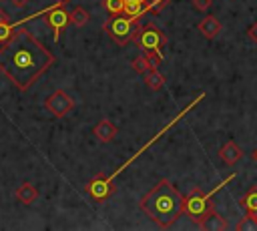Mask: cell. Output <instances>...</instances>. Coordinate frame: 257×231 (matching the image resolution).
<instances>
[{
  "label": "cell",
  "instance_id": "obj_1",
  "mask_svg": "<svg viewBox=\"0 0 257 231\" xmlns=\"http://www.w3.org/2000/svg\"><path fill=\"white\" fill-rule=\"evenodd\" d=\"M56 56L24 26L0 44V72L18 88L28 90L52 64Z\"/></svg>",
  "mask_w": 257,
  "mask_h": 231
},
{
  "label": "cell",
  "instance_id": "obj_16",
  "mask_svg": "<svg viewBox=\"0 0 257 231\" xmlns=\"http://www.w3.org/2000/svg\"><path fill=\"white\" fill-rule=\"evenodd\" d=\"M16 26H18V24H12V20L8 18V14L0 8V44L12 36V32H14Z\"/></svg>",
  "mask_w": 257,
  "mask_h": 231
},
{
  "label": "cell",
  "instance_id": "obj_10",
  "mask_svg": "<svg viewBox=\"0 0 257 231\" xmlns=\"http://www.w3.org/2000/svg\"><path fill=\"white\" fill-rule=\"evenodd\" d=\"M92 135H94L100 143H110V141L116 137V127H114L108 119H100V121L94 125Z\"/></svg>",
  "mask_w": 257,
  "mask_h": 231
},
{
  "label": "cell",
  "instance_id": "obj_22",
  "mask_svg": "<svg viewBox=\"0 0 257 231\" xmlns=\"http://www.w3.org/2000/svg\"><path fill=\"white\" fill-rule=\"evenodd\" d=\"M247 36H249V38H251V40L257 44V20H255V22H253V24L247 28Z\"/></svg>",
  "mask_w": 257,
  "mask_h": 231
},
{
  "label": "cell",
  "instance_id": "obj_11",
  "mask_svg": "<svg viewBox=\"0 0 257 231\" xmlns=\"http://www.w3.org/2000/svg\"><path fill=\"white\" fill-rule=\"evenodd\" d=\"M221 22L217 16H205L201 22H199V32L205 36V38H217V34L221 32Z\"/></svg>",
  "mask_w": 257,
  "mask_h": 231
},
{
  "label": "cell",
  "instance_id": "obj_6",
  "mask_svg": "<svg viewBox=\"0 0 257 231\" xmlns=\"http://www.w3.org/2000/svg\"><path fill=\"white\" fill-rule=\"evenodd\" d=\"M135 40L143 50H155L161 56H163V46L169 42L167 34L155 24H143Z\"/></svg>",
  "mask_w": 257,
  "mask_h": 231
},
{
  "label": "cell",
  "instance_id": "obj_15",
  "mask_svg": "<svg viewBox=\"0 0 257 231\" xmlns=\"http://www.w3.org/2000/svg\"><path fill=\"white\" fill-rule=\"evenodd\" d=\"M241 207L247 211V213H257V185L251 187L241 199H239Z\"/></svg>",
  "mask_w": 257,
  "mask_h": 231
},
{
  "label": "cell",
  "instance_id": "obj_5",
  "mask_svg": "<svg viewBox=\"0 0 257 231\" xmlns=\"http://www.w3.org/2000/svg\"><path fill=\"white\" fill-rule=\"evenodd\" d=\"M44 16V20H46V24L52 28V34H54V40H58L60 38V34L66 30V26L70 24V12L64 8V2L60 0L56 6H50L48 10H40V12H36V14H32L30 18H36V16Z\"/></svg>",
  "mask_w": 257,
  "mask_h": 231
},
{
  "label": "cell",
  "instance_id": "obj_7",
  "mask_svg": "<svg viewBox=\"0 0 257 231\" xmlns=\"http://www.w3.org/2000/svg\"><path fill=\"white\" fill-rule=\"evenodd\" d=\"M114 191H116V187H114V183H112V179L108 175H96L86 185L88 197L92 201H96V203H102V201L110 199L114 195Z\"/></svg>",
  "mask_w": 257,
  "mask_h": 231
},
{
  "label": "cell",
  "instance_id": "obj_23",
  "mask_svg": "<svg viewBox=\"0 0 257 231\" xmlns=\"http://www.w3.org/2000/svg\"><path fill=\"white\" fill-rule=\"evenodd\" d=\"M10 2H12L14 6H18V8H22V6H26V4L30 2V0H10Z\"/></svg>",
  "mask_w": 257,
  "mask_h": 231
},
{
  "label": "cell",
  "instance_id": "obj_26",
  "mask_svg": "<svg viewBox=\"0 0 257 231\" xmlns=\"http://www.w3.org/2000/svg\"><path fill=\"white\" fill-rule=\"evenodd\" d=\"M62 2H66V0H62Z\"/></svg>",
  "mask_w": 257,
  "mask_h": 231
},
{
  "label": "cell",
  "instance_id": "obj_20",
  "mask_svg": "<svg viewBox=\"0 0 257 231\" xmlns=\"http://www.w3.org/2000/svg\"><path fill=\"white\" fill-rule=\"evenodd\" d=\"M235 229H237V231H245V229H253V231H257V219H255L251 213H247V215L237 223Z\"/></svg>",
  "mask_w": 257,
  "mask_h": 231
},
{
  "label": "cell",
  "instance_id": "obj_4",
  "mask_svg": "<svg viewBox=\"0 0 257 231\" xmlns=\"http://www.w3.org/2000/svg\"><path fill=\"white\" fill-rule=\"evenodd\" d=\"M139 20H141V18H135V16H128V14L110 16V18L102 24V30L114 40V44L126 46L131 40L137 38L139 30H141Z\"/></svg>",
  "mask_w": 257,
  "mask_h": 231
},
{
  "label": "cell",
  "instance_id": "obj_19",
  "mask_svg": "<svg viewBox=\"0 0 257 231\" xmlns=\"http://www.w3.org/2000/svg\"><path fill=\"white\" fill-rule=\"evenodd\" d=\"M131 66H133V70H137L139 74H145L147 70H151V68H153V66L149 64V60H147V56H145V54L137 56V58L131 62Z\"/></svg>",
  "mask_w": 257,
  "mask_h": 231
},
{
  "label": "cell",
  "instance_id": "obj_17",
  "mask_svg": "<svg viewBox=\"0 0 257 231\" xmlns=\"http://www.w3.org/2000/svg\"><path fill=\"white\" fill-rule=\"evenodd\" d=\"M88 20H90V14L82 8V6H76V8H72V12H70V24H74V26H84V24H88Z\"/></svg>",
  "mask_w": 257,
  "mask_h": 231
},
{
  "label": "cell",
  "instance_id": "obj_18",
  "mask_svg": "<svg viewBox=\"0 0 257 231\" xmlns=\"http://www.w3.org/2000/svg\"><path fill=\"white\" fill-rule=\"evenodd\" d=\"M102 8H104L110 16L124 14V0H102Z\"/></svg>",
  "mask_w": 257,
  "mask_h": 231
},
{
  "label": "cell",
  "instance_id": "obj_9",
  "mask_svg": "<svg viewBox=\"0 0 257 231\" xmlns=\"http://www.w3.org/2000/svg\"><path fill=\"white\" fill-rule=\"evenodd\" d=\"M219 157H221V161H223L225 165L233 167L235 163H239V161L243 159V149H241V147H239L235 141H227V143L221 147Z\"/></svg>",
  "mask_w": 257,
  "mask_h": 231
},
{
  "label": "cell",
  "instance_id": "obj_21",
  "mask_svg": "<svg viewBox=\"0 0 257 231\" xmlns=\"http://www.w3.org/2000/svg\"><path fill=\"white\" fill-rule=\"evenodd\" d=\"M193 8L199 10V12H207L211 8V0H191Z\"/></svg>",
  "mask_w": 257,
  "mask_h": 231
},
{
  "label": "cell",
  "instance_id": "obj_2",
  "mask_svg": "<svg viewBox=\"0 0 257 231\" xmlns=\"http://www.w3.org/2000/svg\"><path fill=\"white\" fill-rule=\"evenodd\" d=\"M139 207L161 229H169L185 213V197L169 179H161L139 201Z\"/></svg>",
  "mask_w": 257,
  "mask_h": 231
},
{
  "label": "cell",
  "instance_id": "obj_14",
  "mask_svg": "<svg viewBox=\"0 0 257 231\" xmlns=\"http://www.w3.org/2000/svg\"><path fill=\"white\" fill-rule=\"evenodd\" d=\"M229 225H227V221H225V217H221L217 211H213L205 221H203V225H201V229H207V231H211V229H219V231H225Z\"/></svg>",
  "mask_w": 257,
  "mask_h": 231
},
{
  "label": "cell",
  "instance_id": "obj_12",
  "mask_svg": "<svg viewBox=\"0 0 257 231\" xmlns=\"http://www.w3.org/2000/svg\"><path fill=\"white\" fill-rule=\"evenodd\" d=\"M36 197H38V191H36L34 185L28 183V181H24V183L16 189V199H18L22 205H30V203H34Z\"/></svg>",
  "mask_w": 257,
  "mask_h": 231
},
{
  "label": "cell",
  "instance_id": "obj_13",
  "mask_svg": "<svg viewBox=\"0 0 257 231\" xmlns=\"http://www.w3.org/2000/svg\"><path fill=\"white\" fill-rule=\"evenodd\" d=\"M143 80H145L147 88H151V90H161V88L165 86V76L159 72V68L147 70V72L143 74Z\"/></svg>",
  "mask_w": 257,
  "mask_h": 231
},
{
  "label": "cell",
  "instance_id": "obj_3",
  "mask_svg": "<svg viewBox=\"0 0 257 231\" xmlns=\"http://www.w3.org/2000/svg\"><path fill=\"white\" fill-rule=\"evenodd\" d=\"M233 177H235V173L233 175H229V177H225L215 189H211L209 193H203L199 187L197 189H193L187 197H185V215L195 223V225H203V221L215 211V207H213V195L217 193V191H221L229 181H233Z\"/></svg>",
  "mask_w": 257,
  "mask_h": 231
},
{
  "label": "cell",
  "instance_id": "obj_8",
  "mask_svg": "<svg viewBox=\"0 0 257 231\" xmlns=\"http://www.w3.org/2000/svg\"><path fill=\"white\" fill-rule=\"evenodd\" d=\"M44 106H46V110L52 112L56 119H62V117H66V114L74 108V100H72L64 90H54L52 94L46 96Z\"/></svg>",
  "mask_w": 257,
  "mask_h": 231
},
{
  "label": "cell",
  "instance_id": "obj_24",
  "mask_svg": "<svg viewBox=\"0 0 257 231\" xmlns=\"http://www.w3.org/2000/svg\"><path fill=\"white\" fill-rule=\"evenodd\" d=\"M251 157H253V161L257 163V149H253V153H251Z\"/></svg>",
  "mask_w": 257,
  "mask_h": 231
},
{
  "label": "cell",
  "instance_id": "obj_25",
  "mask_svg": "<svg viewBox=\"0 0 257 231\" xmlns=\"http://www.w3.org/2000/svg\"><path fill=\"white\" fill-rule=\"evenodd\" d=\"M251 215H253V217H255V219H257V213H251Z\"/></svg>",
  "mask_w": 257,
  "mask_h": 231
}]
</instances>
